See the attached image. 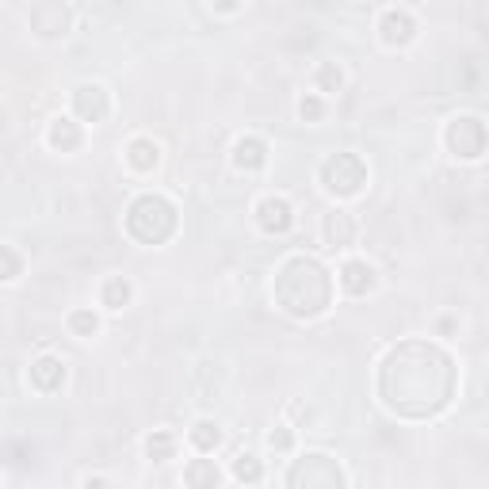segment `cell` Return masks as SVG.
<instances>
[{"label":"cell","mask_w":489,"mask_h":489,"mask_svg":"<svg viewBox=\"0 0 489 489\" xmlns=\"http://www.w3.org/2000/svg\"><path fill=\"white\" fill-rule=\"evenodd\" d=\"M234 165L244 168V172H256V168H264L268 165V146L260 142V138H237L234 142Z\"/></svg>","instance_id":"cell-14"},{"label":"cell","mask_w":489,"mask_h":489,"mask_svg":"<svg viewBox=\"0 0 489 489\" xmlns=\"http://www.w3.org/2000/svg\"><path fill=\"white\" fill-rule=\"evenodd\" d=\"M321 237H325L329 249H344V244H352V237H356L352 215H348V211H333V215L325 218V225H321Z\"/></svg>","instance_id":"cell-15"},{"label":"cell","mask_w":489,"mask_h":489,"mask_svg":"<svg viewBox=\"0 0 489 489\" xmlns=\"http://www.w3.org/2000/svg\"><path fill=\"white\" fill-rule=\"evenodd\" d=\"M268 444H272L275 451H291V444H294V436H291L287 428H275V432L268 436Z\"/></svg>","instance_id":"cell-26"},{"label":"cell","mask_w":489,"mask_h":489,"mask_svg":"<svg viewBox=\"0 0 489 489\" xmlns=\"http://www.w3.org/2000/svg\"><path fill=\"white\" fill-rule=\"evenodd\" d=\"M215 8H218V12H237L241 0H215Z\"/></svg>","instance_id":"cell-27"},{"label":"cell","mask_w":489,"mask_h":489,"mask_svg":"<svg viewBox=\"0 0 489 489\" xmlns=\"http://www.w3.org/2000/svg\"><path fill=\"white\" fill-rule=\"evenodd\" d=\"M46 142H50V149H62V153H73V149H81V142H84L81 122H73V119L58 115L54 122H50V130H46Z\"/></svg>","instance_id":"cell-13"},{"label":"cell","mask_w":489,"mask_h":489,"mask_svg":"<svg viewBox=\"0 0 489 489\" xmlns=\"http://www.w3.org/2000/svg\"><path fill=\"white\" fill-rule=\"evenodd\" d=\"M187 440H191V447H196L199 455H215V447L222 444V428L215 421H196L191 432H187Z\"/></svg>","instance_id":"cell-18"},{"label":"cell","mask_w":489,"mask_h":489,"mask_svg":"<svg viewBox=\"0 0 489 489\" xmlns=\"http://www.w3.org/2000/svg\"><path fill=\"white\" fill-rule=\"evenodd\" d=\"M184 482H187V485H218L222 475H218V466H215L211 459H196V463L184 470Z\"/></svg>","instance_id":"cell-20"},{"label":"cell","mask_w":489,"mask_h":489,"mask_svg":"<svg viewBox=\"0 0 489 489\" xmlns=\"http://www.w3.org/2000/svg\"><path fill=\"white\" fill-rule=\"evenodd\" d=\"M275 302L291 318H321L333 302V279L310 256H291L275 275Z\"/></svg>","instance_id":"cell-2"},{"label":"cell","mask_w":489,"mask_h":489,"mask_svg":"<svg viewBox=\"0 0 489 489\" xmlns=\"http://www.w3.org/2000/svg\"><path fill=\"white\" fill-rule=\"evenodd\" d=\"M299 115H302L306 122H318V119L325 115V103H321L318 96H302V100H299Z\"/></svg>","instance_id":"cell-24"},{"label":"cell","mask_w":489,"mask_h":489,"mask_svg":"<svg viewBox=\"0 0 489 489\" xmlns=\"http://www.w3.org/2000/svg\"><path fill=\"white\" fill-rule=\"evenodd\" d=\"M321 184H325L329 196L352 199V196H360L363 184H367V165L360 161L356 153H333L321 165Z\"/></svg>","instance_id":"cell-4"},{"label":"cell","mask_w":489,"mask_h":489,"mask_svg":"<svg viewBox=\"0 0 489 489\" xmlns=\"http://www.w3.org/2000/svg\"><path fill=\"white\" fill-rule=\"evenodd\" d=\"M337 283L344 294H352V299H363V294H371L375 283H379V275L375 268L367 264V260H344V268L337 275Z\"/></svg>","instance_id":"cell-9"},{"label":"cell","mask_w":489,"mask_h":489,"mask_svg":"<svg viewBox=\"0 0 489 489\" xmlns=\"http://www.w3.org/2000/svg\"><path fill=\"white\" fill-rule=\"evenodd\" d=\"M127 234L138 244H161L177 234V206L165 196H142L127 211Z\"/></svg>","instance_id":"cell-3"},{"label":"cell","mask_w":489,"mask_h":489,"mask_svg":"<svg viewBox=\"0 0 489 489\" xmlns=\"http://www.w3.org/2000/svg\"><path fill=\"white\" fill-rule=\"evenodd\" d=\"M69 329H73V337L89 340V337H96V329H100V318H96L92 310H73V313H69Z\"/></svg>","instance_id":"cell-21"},{"label":"cell","mask_w":489,"mask_h":489,"mask_svg":"<svg viewBox=\"0 0 489 489\" xmlns=\"http://www.w3.org/2000/svg\"><path fill=\"white\" fill-rule=\"evenodd\" d=\"M287 485H344V475L329 455L313 451V455H302L294 463V470L287 475Z\"/></svg>","instance_id":"cell-6"},{"label":"cell","mask_w":489,"mask_h":489,"mask_svg":"<svg viewBox=\"0 0 489 489\" xmlns=\"http://www.w3.org/2000/svg\"><path fill=\"white\" fill-rule=\"evenodd\" d=\"M234 478L237 482H249V485H256L260 478H264V470H260L256 455H237L234 459Z\"/></svg>","instance_id":"cell-23"},{"label":"cell","mask_w":489,"mask_h":489,"mask_svg":"<svg viewBox=\"0 0 489 489\" xmlns=\"http://www.w3.org/2000/svg\"><path fill=\"white\" fill-rule=\"evenodd\" d=\"M489 146V134L485 127L475 119V115H459V119H451V127H447V149L459 157V161H478V157L485 153Z\"/></svg>","instance_id":"cell-5"},{"label":"cell","mask_w":489,"mask_h":489,"mask_svg":"<svg viewBox=\"0 0 489 489\" xmlns=\"http://www.w3.org/2000/svg\"><path fill=\"white\" fill-rule=\"evenodd\" d=\"M65 27H69V12L58 0H43V5L31 12V31L43 34V39H58V34H65Z\"/></svg>","instance_id":"cell-10"},{"label":"cell","mask_w":489,"mask_h":489,"mask_svg":"<svg viewBox=\"0 0 489 489\" xmlns=\"http://www.w3.org/2000/svg\"><path fill=\"white\" fill-rule=\"evenodd\" d=\"M0 253H5V283H15V279H20V268H24V260L15 256V249H12V244H5V249H0Z\"/></svg>","instance_id":"cell-25"},{"label":"cell","mask_w":489,"mask_h":489,"mask_svg":"<svg viewBox=\"0 0 489 489\" xmlns=\"http://www.w3.org/2000/svg\"><path fill=\"white\" fill-rule=\"evenodd\" d=\"M256 225L264 234H287L291 225H294V211H291V203L283 196H264L256 203Z\"/></svg>","instance_id":"cell-7"},{"label":"cell","mask_w":489,"mask_h":489,"mask_svg":"<svg viewBox=\"0 0 489 489\" xmlns=\"http://www.w3.org/2000/svg\"><path fill=\"white\" fill-rule=\"evenodd\" d=\"M73 111L81 122H103L111 115V96L100 89V84H81V89L73 92Z\"/></svg>","instance_id":"cell-8"},{"label":"cell","mask_w":489,"mask_h":489,"mask_svg":"<svg viewBox=\"0 0 489 489\" xmlns=\"http://www.w3.org/2000/svg\"><path fill=\"white\" fill-rule=\"evenodd\" d=\"M146 455L153 463H168L172 455H177V436H172V432H153L146 440Z\"/></svg>","instance_id":"cell-19"},{"label":"cell","mask_w":489,"mask_h":489,"mask_svg":"<svg viewBox=\"0 0 489 489\" xmlns=\"http://www.w3.org/2000/svg\"><path fill=\"white\" fill-rule=\"evenodd\" d=\"M31 387L39 394H58L65 387V363L58 356H39L31 363Z\"/></svg>","instance_id":"cell-12"},{"label":"cell","mask_w":489,"mask_h":489,"mask_svg":"<svg viewBox=\"0 0 489 489\" xmlns=\"http://www.w3.org/2000/svg\"><path fill=\"white\" fill-rule=\"evenodd\" d=\"M340 89H344V73H340V65L325 62V65L318 69V92L333 96V92H340Z\"/></svg>","instance_id":"cell-22"},{"label":"cell","mask_w":489,"mask_h":489,"mask_svg":"<svg viewBox=\"0 0 489 489\" xmlns=\"http://www.w3.org/2000/svg\"><path fill=\"white\" fill-rule=\"evenodd\" d=\"M382 406L401 417H432L455 394V363L436 344L409 340L394 348L379 375Z\"/></svg>","instance_id":"cell-1"},{"label":"cell","mask_w":489,"mask_h":489,"mask_svg":"<svg viewBox=\"0 0 489 489\" xmlns=\"http://www.w3.org/2000/svg\"><path fill=\"white\" fill-rule=\"evenodd\" d=\"M127 165L134 172H153L157 165H161V146H157L153 138H134V142L127 146Z\"/></svg>","instance_id":"cell-16"},{"label":"cell","mask_w":489,"mask_h":489,"mask_svg":"<svg viewBox=\"0 0 489 489\" xmlns=\"http://www.w3.org/2000/svg\"><path fill=\"white\" fill-rule=\"evenodd\" d=\"M134 299V287H130V279H122V275H111V279H103V287H100V302L108 306V310H122Z\"/></svg>","instance_id":"cell-17"},{"label":"cell","mask_w":489,"mask_h":489,"mask_svg":"<svg viewBox=\"0 0 489 489\" xmlns=\"http://www.w3.org/2000/svg\"><path fill=\"white\" fill-rule=\"evenodd\" d=\"M379 34H382V43H387V46H409L417 39V20H413L409 12L390 8L387 15H382Z\"/></svg>","instance_id":"cell-11"}]
</instances>
